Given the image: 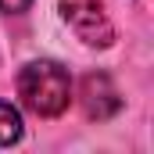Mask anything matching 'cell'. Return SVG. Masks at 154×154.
Masks as SVG:
<instances>
[{"instance_id": "4", "label": "cell", "mask_w": 154, "mask_h": 154, "mask_svg": "<svg viewBox=\"0 0 154 154\" xmlns=\"http://www.w3.org/2000/svg\"><path fill=\"white\" fill-rule=\"evenodd\" d=\"M18 136H22V115H18L11 104H4V100H0V147L14 143Z\"/></svg>"}, {"instance_id": "5", "label": "cell", "mask_w": 154, "mask_h": 154, "mask_svg": "<svg viewBox=\"0 0 154 154\" xmlns=\"http://www.w3.org/2000/svg\"><path fill=\"white\" fill-rule=\"evenodd\" d=\"M29 4H32V0H0V11H7V14H22Z\"/></svg>"}, {"instance_id": "2", "label": "cell", "mask_w": 154, "mask_h": 154, "mask_svg": "<svg viewBox=\"0 0 154 154\" xmlns=\"http://www.w3.org/2000/svg\"><path fill=\"white\" fill-rule=\"evenodd\" d=\"M61 18L86 47H111L115 39V25L97 0H61Z\"/></svg>"}, {"instance_id": "1", "label": "cell", "mask_w": 154, "mask_h": 154, "mask_svg": "<svg viewBox=\"0 0 154 154\" xmlns=\"http://www.w3.org/2000/svg\"><path fill=\"white\" fill-rule=\"evenodd\" d=\"M18 97L32 115L54 118L68 108L72 79L65 72V65H57V61H32L18 72Z\"/></svg>"}, {"instance_id": "3", "label": "cell", "mask_w": 154, "mask_h": 154, "mask_svg": "<svg viewBox=\"0 0 154 154\" xmlns=\"http://www.w3.org/2000/svg\"><path fill=\"white\" fill-rule=\"evenodd\" d=\"M79 104H82L86 118L104 122V118H111L122 108V97H118V90L111 86V79L104 75V72H90L79 82Z\"/></svg>"}]
</instances>
